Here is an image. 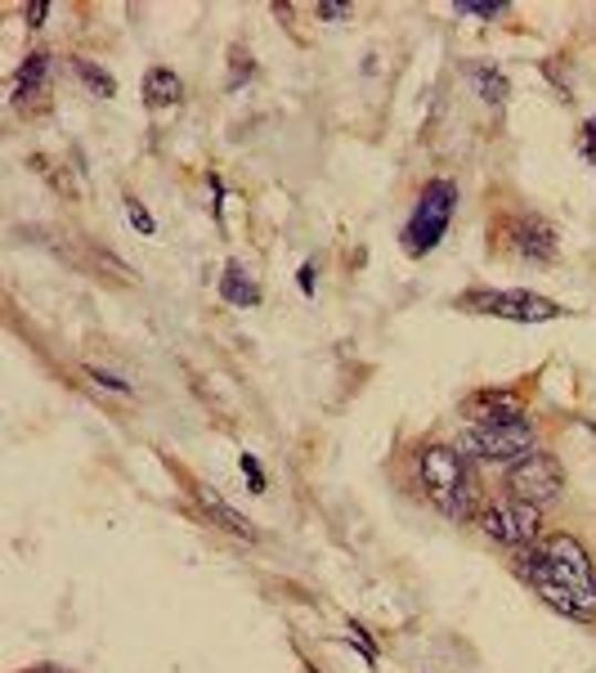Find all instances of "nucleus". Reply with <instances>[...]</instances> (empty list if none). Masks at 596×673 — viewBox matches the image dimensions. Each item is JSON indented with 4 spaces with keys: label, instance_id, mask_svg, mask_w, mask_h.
<instances>
[{
    "label": "nucleus",
    "instance_id": "f257e3e1",
    "mask_svg": "<svg viewBox=\"0 0 596 673\" xmlns=\"http://www.w3.org/2000/svg\"><path fill=\"white\" fill-rule=\"evenodd\" d=\"M521 566H525V574H530L534 583L552 579V583H569V588H578V593H596V570H592V557L583 552V543H578L574 535H556V539H547V543H543V548H534Z\"/></svg>",
    "mask_w": 596,
    "mask_h": 673
},
{
    "label": "nucleus",
    "instance_id": "f03ea898",
    "mask_svg": "<svg viewBox=\"0 0 596 673\" xmlns=\"http://www.w3.org/2000/svg\"><path fill=\"white\" fill-rule=\"evenodd\" d=\"M417 472H421V485H426V494H431L436 508H445L449 517L467 512V463H462V449L426 445L417 454Z\"/></svg>",
    "mask_w": 596,
    "mask_h": 673
},
{
    "label": "nucleus",
    "instance_id": "7ed1b4c3",
    "mask_svg": "<svg viewBox=\"0 0 596 673\" xmlns=\"http://www.w3.org/2000/svg\"><path fill=\"white\" fill-rule=\"evenodd\" d=\"M534 427L525 417H498V423H475L462 436V454H475L484 463H521L534 454Z\"/></svg>",
    "mask_w": 596,
    "mask_h": 673
},
{
    "label": "nucleus",
    "instance_id": "20e7f679",
    "mask_svg": "<svg viewBox=\"0 0 596 673\" xmlns=\"http://www.w3.org/2000/svg\"><path fill=\"white\" fill-rule=\"evenodd\" d=\"M480 530L484 539L502 543V548H525L539 539L543 530V517L534 503H521V498H506V503H493V508L480 517Z\"/></svg>",
    "mask_w": 596,
    "mask_h": 673
},
{
    "label": "nucleus",
    "instance_id": "39448f33",
    "mask_svg": "<svg viewBox=\"0 0 596 673\" xmlns=\"http://www.w3.org/2000/svg\"><path fill=\"white\" fill-rule=\"evenodd\" d=\"M506 489L516 494L521 503H552V498H561V489H565V472H561V463L552 458V454H543V449H534L530 458H521V463H511V472H506Z\"/></svg>",
    "mask_w": 596,
    "mask_h": 673
},
{
    "label": "nucleus",
    "instance_id": "423d86ee",
    "mask_svg": "<svg viewBox=\"0 0 596 673\" xmlns=\"http://www.w3.org/2000/svg\"><path fill=\"white\" fill-rule=\"evenodd\" d=\"M449 216H453V185L436 180L431 189L421 194L417 216H412V225H408V251H417V257H421V251H431V247L445 238Z\"/></svg>",
    "mask_w": 596,
    "mask_h": 673
},
{
    "label": "nucleus",
    "instance_id": "0eeeda50",
    "mask_svg": "<svg viewBox=\"0 0 596 673\" xmlns=\"http://www.w3.org/2000/svg\"><path fill=\"white\" fill-rule=\"evenodd\" d=\"M467 306L489 310L498 319H516V323H547L561 314L556 301L534 297V292H475V297H467Z\"/></svg>",
    "mask_w": 596,
    "mask_h": 673
},
{
    "label": "nucleus",
    "instance_id": "6e6552de",
    "mask_svg": "<svg viewBox=\"0 0 596 673\" xmlns=\"http://www.w3.org/2000/svg\"><path fill=\"white\" fill-rule=\"evenodd\" d=\"M511 242H516V251L530 261H556V234L539 216H521L516 225H511Z\"/></svg>",
    "mask_w": 596,
    "mask_h": 673
},
{
    "label": "nucleus",
    "instance_id": "1a4fd4ad",
    "mask_svg": "<svg viewBox=\"0 0 596 673\" xmlns=\"http://www.w3.org/2000/svg\"><path fill=\"white\" fill-rule=\"evenodd\" d=\"M198 503H202V512H207L220 530H229V535H238V539H247V543L255 539V526H251L238 508H229V503H224L216 489H207V485H202V489H198Z\"/></svg>",
    "mask_w": 596,
    "mask_h": 673
},
{
    "label": "nucleus",
    "instance_id": "9d476101",
    "mask_svg": "<svg viewBox=\"0 0 596 673\" xmlns=\"http://www.w3.org/2000/svg\"><path fill=\"white\" fill-rule=\"evenodd\" d=\"M180 95H185V86H180V76L170 72V68H153V72L144 76V100H148L153 108L180 104Z\"/></svg>",
    "mask_w": 596,
    "mask_h": 673
},
{
    "label": "nucleus",
    "instance_id": "9b49d317",
    "mask_svg": "<svg viewBox=\"0 0 596 673\" xmlns=\"http://www.w3.org/2000/svg\"><path fill=\"white\" fill-rule=\"evenodd\" d=\"M45 76H50V54L23 59V68H19V76H14V100L41 95V91H45Z\"/></svg>",
    "mask_w": 596,
    "mask_h": 673
},
{
    "label": "nucleus",
    "instance_id": "f8f14e48",
    "mask_svg": "<svg viewBox=\"0 0 596 673\" xmlns=\"http://www.w3.org/2000/svg\"><path fill=\"white\" fill-rule=\"evenodd\" d=\"M220 292H224V301H229V306H255V301H261V288H255V283L242 275V266H238V261H229V266H224Z\"/></svg>",
    "mask_w": 596,
    "mask_h": 673
},
{
    "label": "nucleus",
    "instance_id": "ddd939ff",
    "mask_svg": "<svg viewBox=\"0 0 596 673\" xmlns=\"http://www.w3.org/2000/svg\"><path fill=\"white\" fill-rule=\"evenodd\" d=\"M72 68H76V76H81L85 86H91V91H95L100 100H113V95H117V81H113V76L104 72V68H95L91 59H76Z\"/></svg>",
    "mask_w": 596,
    "mask_h": 673
},
{
    "label": "nucleus",
    "instance_id": "4468645a",
    "mask_svg": "<svg viewBox=\"0 0 596 673\" xmlns=\"http://www.w3.org/2000/svg\"><path fill=\"white\" fill-rule=\"evenodd\" d=\"M471 404H475V408H498V417H521V413H516V400L502 395V391H484V395H475Z\"/></svg>",
    "mask_w": 596,
    "mask_h": 673
},
{
    "label": "nucleus",
    "instance_id": "2eb2a0df",
    "mask_svg": "<svg viewBox=\"0 0 596 673\" xmlns=\"http://www.w3.org/2000/svg\"><path fill=\"white\" fill-rule=\"evenodd\" d=\"M475 81H480V91H484V100H489V104H502V100H506V81H502L498 72L475 68Z\"/></svg>",
    "mask_w": 596,
    "mask_h": 673
},
{
    "label": "nucleus",
    "instance_id": "dca6fc26",
    "mask_svg": "<svg viewBox=\"0 0 596 673\" xmlns=\"http://www.w3.org/2000/svg\"><path fill=\"white\" fill-rule=\"evenodd\" d=\"M126 216H130V225H135L139 234H153V229H157V225H153V216H148V211H144V207L135 203V198L126 203Z\"/></svg>",
    "mask_w": 596,
    "mask_h": 673
},
{
    "label": "nucleus",
    "instance_id": "f3484780",
    "mask_svg": "<svg viewBox=\"0 0 596 673\" xmlns=\"http://www.w3.org/2000/svg\"><path fill=\"white\" fill-rule=\"evenodd\" d=\"M85 377H91V382H100L104 391H117V395H130V386H126L122 377H108V373H100V369H85Z\"/></svg>",
    "mask_w": 596,
    "mask_h": 673
},
{
    "label": "nucleus",
    "instance_id": "a211bd4d",
    "mask_svg": "<svg viewBox=\"0 0 596 673\" xmlns=\"http://www.w3.org/2000/svg\"><path fill=\"white\" fill-rule=\"evenodd\" d=\"M506 6H480V0H462L458 14H480V19H498Z\"/></svg>",
    "mask_w": 596,
    "mask_h": 673
},
{
    "label": "nucleus",
    "instance_id": "6ab92c4d",
    "mask_svg": "<svg viewBox=\"0 0 596 673\" xmlns=\"http://www.w3.org/2000/svg\"><path fill=\"white\" fill-rule=\"evenodd\" d=\"M242 472H247V480H251V489H265V472H261V463H255L251 454H242Z\"/></svg>",
    "mask_w": 596,
    "mask_h": 673
},
{
    "label": "nucleus",
    "instance_id": "aec40b11",
    "mask_svg": "<svg viewBox=\"0 0 596 673\" xmlns=\"http://www.w3.org/2000/svg\"><path fill=\"white\" fill-rule=\"evenodd\" d=\"M45 14H50L45 0H41V6H28V23H45Z\"/></svg>",
    "mask_w": 596,
    "mask_h": 673
},
{
    "label": "nucleus",
    "instance_id": "412c9836",
    "mask_svg": "<svg viewBox=\"0 0 596 673\" xmlns=\"http://www.w3.org/2000/svg\"><path fill=\"white\" fill-rule=\"evenodd\" d=\"M318 14H323V19H346L351 10H346V6H318Z\"/></svg>",
    "mask_w": 596,
    "mask_h": 673
},
{
    "label": "nucleus",
    "instance_id": "4be33fe9",
    "mask_svg": "<svg viewBox=\"0 0 596 673\" xmlns=\"http://www.w3.org/2000/svg\"><path fill=\"white\" fill-rule=\"evenodd\" d=\"M301 292H314V266L301 270Z\"/></svg>",
    "mask_w": 596,
    "mask_h": 673
},
{
    "label": "nucleus",
    "instance_id": "5701e85b",
    "mask_svg": "<svg viewBox=\"0 0 596 673\" xmlns=\"http://www.w3.org/2000/svg\"><path fill=\"white\" fill-rule=\"evenodd\" d=\"M36 673H54V669H36Z\"/></svg>",
    "mask_w": 596,
    "mask_h": 673
}]
</instances>
